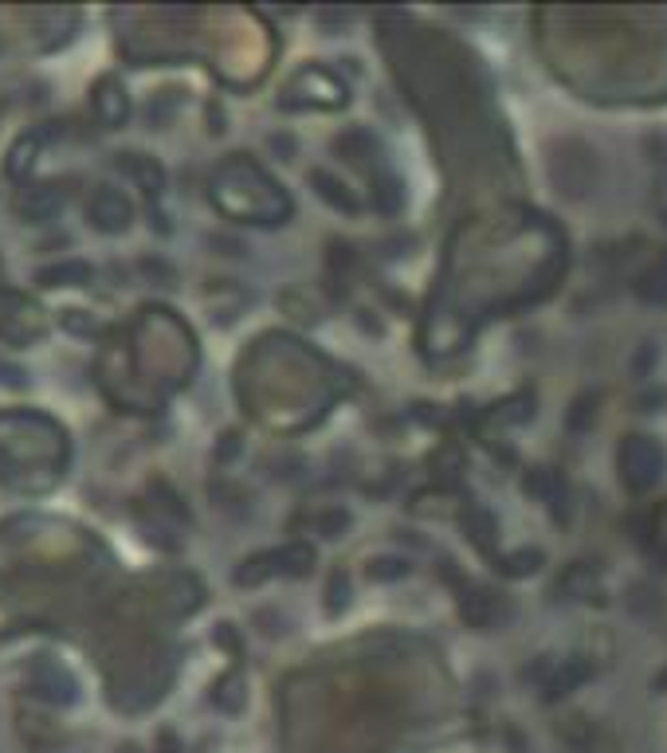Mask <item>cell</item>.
Segmentation results:
<instances>
[{
  "mask_svg": "<svg viewBox=\"0 0 667 753\" xmlns=\"http://www.w3.org/2000/svg\"><path fill=\"white\" fill-rule=\"evenodd\" d=\"M67 464V432L40 413H0V483L32 491L28 475H40L43 491L56 487Z\"/></svg>",
  "mask_w": 667,
  "mask_h": 753,
  "instance_id": "6da1fadb",
  "label": "cell"
},
{
  "mask_svg": "<svg viewBox=\"0 0 667 753\" xmlns=\"http://www.w3.org/2000/svg\"><path fill=\"white\" fill-rule=\"evenodd\" d=\"M546 169H550V181L561 197L569 200H585L593 189H597V153L585 146L581 138H561L550 146V158H546Z\"/></svg>",
  "mask_w": 667,
  "mask_h": 753,
  "instance_id": "7a4b0ae2",
  "label": "cell"
},
{
  "mask_svg": "<svg viewBox=\"0 0 667 753\" xmlns=\"http://www.w3.org/2000/svg\"><path fill=\"white\" fill-rule=\"evenodd\" d=\"M617 464L620 479H625V487L633 495H644V491H651L664 479V452H659V444L651 436H625Z\"/></svg>",
  "mask_w": 667,
  "mask_h": 753,
  "instance_id": "3957f363",
  "label": "cell"
},
{
  "mask_svg": "<svg viewBox=\"0 0 667 753\" xmlns=\"http://www.w3.org/2000/svg\"><path fill=\"white\" fill-rule=\"evenodd\" d=\"M48 330L43 307L24 290H0V338L9 346H28Z\"/></svg>",
  "mask_w": 667,
  "mask_h": 753,
  "instance_id": "277c9868",
  "label": "cell"
},
{
  "mask_svg": "<svg viewBox=\"0 0 667 753\" xmlns=\"http://www.w3.org/2000/svg\"><path fill=\"white\" fill-rule=\"evenodd\" d=\"M310 562H315L310 549L295 542V546H279V549H267V554L248 557V562L236 569V581H240V585H256V581L283 577V573H291V577H307Z\"/></svg>",
  "mask_w": 667,
  "mask_h": 753,
  "instance_id": "5b68a950",
  "label": "cell"
},
{
  "mask_svg": "<svg viewBox=\"0 0 667 753\" xmlns=\"http://www.w3.org/2000/svg\"><path fill=\"white\" fill-rule=\"evenodd\" d=\"M87 220H91L94 232L102 236H122L130 232L133 224V205L122 189H110V185H99L87 200Z\"/></svg>",
  "mask_w": 667,
  "mask_h": 753,
  "instance_id": "8992f818",
  "label": "cell"
},
{
  "mask_svg": "<svg viewBox=\"0 0 667 753\" xmlns=\"http://www.w3.org/2000/svg\"><path fill=\"white\" fill-rule=\"evenodd\" d=\"M91 110H94V118L107 126V130L126 126V118H130V95H126L122 79H115V75H102L99 83L91 87Z\"/></svg>",
  "mask_w": 667,
  "mask_h": 753,
  "instance_id": "52a82bcc",
  "label": "cell"
},
{
  "mask_svg": "<svg viewBox=\"0 0 667 753\" xmlns=\"http://www.w3.org/2000/svg\"><path fill=\"white\" fill-rule=\"evenodd\" d=\"M59 208H63L59 185H24L17 192V216H24L28 224H48L51 216H59Z\"/></svg>",
  "mask_w": 667,
  "mask_h": 753,
  "instance_id": "ba28073f",
  "label": "cell"
},
{
  "mask_svg": "<svg viewBox=\"0 0 667 753\" xmlns=\"http://www.w3.org/2000/svg\"><path fill=\"white\" fill-rule=\"evenodd\" d=\"M299 79H302V83H310V95L295 110H315V107L330 110V107H342V102H346L342 79H334L326 67H307V71H299Z\"/></svg>",
  "mask_w": 667,
  "mask_h": 753,
  "instance_id": "9c48e42d",
  "label": "cell"
},
{
  "mask_svg": "<svg viewBox=\"0 0 667 753\" xmlns=\"http://www.w3.org/2000/svg\"><path fill=\"white\" fill-rule=\"evenodd\" d=\"M28 687H32V695L48 698V703H56V706L76 703V680H71L59 663H43V667H36V675H32Z\"/></svg>",
  "mask_w": 667,
  "mask_h": 753,
  "instance_id": "30bf717a",
  "label": "cell"
},
{
  "mask_svg": "<svg viewBox=\"0 0 667 753\" xmlns=\"http://www.w3.org/2000/svg\"><path fill=\"white\" fill-rule=\"evenodd\" d=\"M94 279V267L83 264V259H63V264H51L36 275L43 290H63V287H87Z\"/></svg>",
  "mask_w": 667,
  "mask_h": 753,
  "instance_id": "8fae6325",
  "label": "cell"
},
{
  "mask_svg": "<svg viewBox=\"0 0 667 753\" xmlns=\"http://www.w3.org/2000/svg\"><path fill=\"white\" fill-rule=\"evenodd\" d=\"M633 290L640 303H648V307H667V251H659V256L636 275Z\"/></svg>",
  "mask_w": 667,
  "mask_h": 753,
  "instance_id": "7c38bea8",
  "label": "cell"
},
{
  "mask_svg": "<svg viewBox=\"0 0 667 753\" xmlns=\"http://www.w3.org/2000/svg\"><path fill=\"white\" fill-rule=\"evenodd\" d=\"M43 153V133H24V138L12 141L9 149V161H4V174L12 177V181H28L36 169V161H40Z\"/></svg>",
  "mask_w": 667,
  "mask_h": 753,
  "instance_id": "4fadbf2b",
  "label": "cell"
},
{
  "mask_svg": "<svg viewBox=\"0 0 667 753\" xmlns=\"http://www.w3.org/2000/svg\"><path fill=\"white\" fill-rule=\"evenodd\" d=\"M589 675H593V667L581 660V655H574V660H569V663H558V667H554V675H550V680H546V687H542V691H546V698H550V703H558V698H566L569 691L581 687V683L589 680Z\"/></svg>",
  "mask_w": 667,
  "mask_h": 753,
  "instance_id": "5bb4252c",
  "label": "cell"
},
{
  "mask_svg": "<svg viewBox=\"0 0 667 753\" xmlns=\"http://www.w3.org/2000/svg\"><path fill=\"white\" fill-rule=\"evenodd\" d=\"M310 189H315L318 200H326V205L338 208V212H358L361 208L358 197H354V192L346 189L334 174H326V169H315V174H310Z\"/></svg>",
  "mask_w": 667,
  "mask_h": 753,
  "instance_id": "9a60e30c",
  "label": "cell"
},
{
  "mask_svg": "<svg viewBox=\"0 0 667 753\" xmlns=\"http://www.w3.org/2000/svg\"><path fill=\"white\" fill-rule=\"evenodd\" d=\"M118 166L126 169V174L133 177V181L142 185L150 197H158L161 189H166V174H161V166L153 158H146V153H122V161Z\"/></svg>",
  "mask_w": 667,
  "mask_h": 753,
  "instance_id": "2e32d148",
  "label": "cell"
},
{
  "mask_svg": "<svg viewBox=\"0 0 667 753\" xmlns=\"http://www.w3.org/2000/svg\"><path fill=\"white\" fill-rule=\"evenodd\" d=\"M338 153H346V161H354V166H369L374 158H381V146H377L374 133L350 130L338 138Z\"/></svg>",
  "mask_w": 667,
  "mask_h": 753,
  "instance_id": "e0dca14e",
  "label": "cell"
},
{
  "mask_svg": "<svg viewBox=\"0 0 667 753\" xmlns=\"http://www.w3.org/2000/svg\"><path fill=\"white\" fill-rule=\"evenodd\" d=\"M374 205L381 216H397L400 205H405V189H400L397 177H374Z\"/></svg>",
  "mask_w": 667,
  "mask_h": 753,
  "instance_id": "ac0fdd59",
  "label": "cell"
},
{
  "mask_svg": "<svg viewBox=\"0 0 667 753\" xmlns=\"http://www.w3.org/2000/svg\"><path fill=\"white\" fill-rule=\"evenodd\" d=\"M464 616L471 624H479V628H487V624L495 621V593L491 588H479V593H471L464 601Z\"/></svg>",
  "mask_w": 667,
  "mask_h": 753,
  "instance_id": "d6986e66",
  "label": "cell"
},
{
  "mask_svg": "<svg viewBox=\"0 0 667 753\" xmlns=\"http://www.w3.org/2000/svg\"><path fill=\"white\" fill-rule=\"evenodd\" d=\"M315 526L322 531V538H342V531L350 526V514H342V511L322 514V518H315Z\"/></svg>",
  "mask_w": 667,
  "mask_h": 753,
  "instance_id": "ffe728a7",
  "label": "cell"
},
{
  "mask_svg": "<svg viewBox=\"0 0 667 753\" xmlns=\"http://www.w3.org/2000/svg\"><path fill=\"white\" fill-rule=\"evenodd\" d=\"M589 405H597V393H585V397L574 405V413H569V428H574V432L589 428V420H593V408Z\"/></svg>",
  "mask_w": 667,
  "mask_h": 753,
  "instance_id": "44dd1931",
  "label": "cell"
},
{
  "mask_svg": "<svg viewBox=\"0 0 667 753\" xmlns=\"http://www.w3.org/2000/svg\"><path fill=\"white\" fill-rule=\"evenodd\" d=\"M534 565H542V554H534V549H526V554H515V557H510V562H502V573H510V577H526V573H530Z\"/></svg>",
  "mask_w": 667,
  "mask_h": 753,
  "instance_id": "7402d4cb",
  "label": "cell"
},
{
  "mask_svg": "<svg viewBox=\"0 0 667 753\" xmlns=\"http://www.w3.org/2000/svg\"><path fill=\"white\" fill-rule=\"evenodd\" d=\"M409 573V565L400 562V557H377L374 565H369V577L381 581V577H405Z\"/></svg>",
  "mask_w": 667,
  "mask_h": 753,
  "instance_id": "603a6c76",
  "label": "cell"
},
{
  "mask_svg": "<svg viewBox=\"0 0 667 753\" xmlns=\"http://www.w3.org/2000/svg\"><path fill=\"white\" fill-rule=\"evenodd\" d=\"M342 588H346V573H338V577L330 581V613H342V605H346V596H342Z\"/></svg>",
  "mask_w": 667,
  "mask_h": 753,
  "instance_id": "cb8c5ba5",
  "label": "cell"
},
{
  "mask_svg": "<svg viewBox=\"0 0 667 753\" xmlns=\"http://www.w3.org/2000/svg\"><path fill=\"white\" fill-rule=\"evenodd\" d=\"M656 208H659V220H664V224H667V185H664V192H659Z\"/></svg>",
  "mask_w": 667,
  "mask_h": 753,
  "instance_id": "d4e9b609",
  "label": "cell"
}]
</instances>
